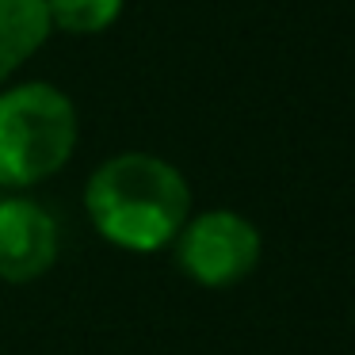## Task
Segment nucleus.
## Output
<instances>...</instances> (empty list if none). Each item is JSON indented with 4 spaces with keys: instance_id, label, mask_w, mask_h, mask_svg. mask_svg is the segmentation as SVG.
<instances>
[{
    "instance_id": "f257e3e1",
    "label": "nucleus",
    "mask_w": 355,
    "mask_h": 355,
    "mask_svg": "<svg viewBox=\"0 0 355 355\" xmlns=\"http://www.w3.org/2000/svg\"><path fill=\"white\" fill-rule=\"evenodd\" d=\"M80 202L96 237L134 256L172 248L176 233L195 214L187 176L161 153L146 149H126L96 164L85 180Z\"/></svg>"
},
{
    "instance_id": "f03ea898",
    "label": "nucleus",
    "mask_w": 355,
    "mask_h": 355,
    "mask_svg": "<svg viewBox=\"0 0 355 355\" xmlns=\"http://www.w3.org/2000/svg\"><path fill=\"white\" fill-rule=\"evenodd\" d=\"M80 115L65 88L19 80L0 88V187L27 191L54 180L77 153Z\"/></svg>"
},
{
    "instance_id": "7ed1b4c3",
    "label": "nucleus",
    "mask_w": 355,
    "mask_h": 355,
    "mask_svg": "<svg viewBox=\"0 0 355 355\" xmlns=\"http://www.w3.org/2000/svg\"><path fill=\"white\" fill-rule=\"evenodd\" d=\"M176 268L207 291H230L245 283L263 260V237L252 218L230 207L199 210L172 241Z\"/></svg>"
},
{
    "instance_id": "20e7f679",
    "label": "nucleus",
    "mask_w": 355,
    "mask_h": 355,
    "mask_svg": "<svg viewBox=\"0 0 355 355\" xmlns=\"http://www.w3.org/2000/svg\"><path fill=\"white\" fill-rule=\"evenodd\" d=\"M62 252V225L39 199L8 191L0 199V283L27 286L42 279Z\"/></svg>"
},
{
    "instance_id": "39448f33",
    "label": "nucleus",
    "mask_w": 355,
    "mask_h": 355,
    "mask_svg": "<svg viewBox=\"0 0 355 355\" xmlns=\"http://www.w3.org/2000/svg\"><path fill=\"white\" fill-rule=\"evenodd\" d=\"M46 0H0V88L50 42Z\"/></svg>"
},
{
    "instance_id": "423d86ee",
    "label": "nucleus",
    "mask_w": 355,
    "mask_h": 355,
    "mask_svg": "<svg viewBox=\"0 0 355 355\" xmlns=\"http://www.w3.org/2000/svg\"><path fill=\"white\" fill-rule=\"evenodd\" d=\"M126 0H46L50 27L54 35H73V39H92L103 35L123 19Z\"/></svg>"
}]
</instances>
